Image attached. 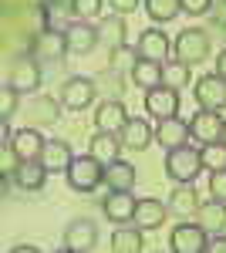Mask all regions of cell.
Wrapping results in <instances>:
<instances>
[{
  "label": "cell",
  "instance_id": "cell-1",
  "mask_svg": "<svg viewBox=\"0 0 226 253\" xmlns=\"http://www.w3.org/2000/svg\"><path fill=\"white\" fill-rule=\"evenodd\" d=\"M203 172V156L192 145H176L166 152V175L172 182H192L196 175Z\"/></svg>",
  "mask_w": 226,
  "mask_h": 253
},
{
  "label": "cell",
  "instance_id": "cell-2",
  "mask_svg": "<svg viewBox=\"0 0 226 253\" xmlns=\"http://www.w3.org/2000/svg\"><path fill=\"white\" fill-rule=\"evenodd\" d=\"M64 175H68V186L75 193H94V186L105 182V162H98L91 152L88 156H75V162L68 166Z\"/></svg>",
  "mask_w": 226,
  "mask_h": 253
},
{
  "label": "cell",
  "instance_id": "cell-3",
  "mask_svg": "<svg viewBox=\"0 0 226 253\" xmlns=\"http://www.w3.org/2000/svg\"><path fill=\"white\" fill-rule=\"evenodd\" d=\"M209 58V34L203 27H186L176 34V61L182 64H203Z\"/></svg>",
  "mask_w": 226,
  "mask_h": 253
},
{
  "label": "cell",
  "instance_id": "cell-4",
  "mask_svg": "<svg viewBox=\"0 0 226 253\" xmlns=\"http://www.w3.org/2000/svg\"><path fill=\"white\" fill-rule=\"evenodd\" d=\"M94 95H98V84H94L91 78H85V75H71V78L61 84L57 101H61L68 112H85V108L94 101Z\"/></svg>",
  "mask_w": 226,
  "mask_h": 253
},
{
  "label": "cell",
  "instance_id": "cell-5",
  "mask_svg": "<svg viewBox=\"0 0 226 253\" xmlns=\"http://www.w3.org/2000/svg\"><path fill=\"white\" fill-rule=\"evenodd\" d=\"M145 112H149L155 122H162V118H172L179 115V88H172V84H155L145 91Z\"/></svg>",
  "mask_w": 226,
  "mask_h": 253
},
{
  "label": "cell",
  "instance_id": "cell-6",
  "mask_svg": "<svg viewBox=\"0 0 226 253\" xmlns=\"http://www.w3.org/2000/svg\"><path fill=\"white\" fill-rule=\"evenodd\" d=\"M192 95H196V105L199 108L220 112L226 105V78H220L216 71L213 75H203V78L192 81Z\"/></svg>",
  "mask_w": 226,
  "mask_h": 253
},
{
  "label": "cell",
  "instance_id": "cell-7",
  "mask_svg": "<svg viewBox=\"0 0 226 253\" xmlns=\"http://www.w3.org/2000/svg\"><path fill=\"white\" fill-rule=\"evenodd\" d=\"M223 128H226V122L220 118V112H209V108H199L189 118V138H196L199 145L223 142Z\"/></svg>",
  "mask_w": 226,
  "mask_h": 253
},
{
  "label": "cell",
  "instance_id": "cell-8",
  "mask_svg": "<svg viewBox=\"0 0 226 253\" xmlns=\"http://www.w3.org/2000/svg\"><path fill=\"white\" fill-rule=\"evenodd\" d=\"M209 233L199 223H179L169 233V250L172 253H206Z\"/></svg>",
  "mask_w": 226,
  "mask_h": 253
},
{
  "label": "cell",
  "instance_id": "cell-9",
  "mask_svg": "<svg viewBox=\"0 0 226 253\" xmlns=\"http://www.w3.org/2000/svg\"><path fill=\"white\" fill-rule=\"evenodd\" d=\"M94 243H98V226H94L91 219H75V223H68V230H64V253H88L94 250Z\"/></svg>",
  "mask_w": 226,
  "mask_h": 253
},
{
  "label": "cell",
  "instance_id": "cell-10",
  "mask_svg": "<svg viewBox=\"0 0 226 253\" xmlns=\"http://www.w3.org/2000/svg\"><path fill=\"white\" fill-rule=\"evenodd\" d=\"M135 206H138V199L132 196V189H112L101 203V213L118 226V223H132L135 219Z\"/></svg>",
  "mask_w": 226,
  "mask_h": 253
},
{
  "label": "cell",
  "instance_id": "cell-11",
  "mask_svg": "<svg viewBox=\"0 0 226 253\" xmlns=\"http://www.w3.org/2000/svg\"><path fill=\"white\" fill-rule=\"evenodd\" d=\"M10 84L17 88L20 95H31V91H38L41 88V64L38 58H31V54H24V58L14 61V68H10Z\"/></svg>",
  "mask_w": 226,
  "mask_h": 253
},
{
  "label": "cell",
  "instance_id": "cell-12",
  "mask_svg": "<svg viewBox=\"0 0 226 253\" xmlns=\"http://www.w3.org/2000/svg\"><path fill=\"white\" fill-rule=\"evenodd\" d=\"M125 122H129V112H125V105H122L118 98H108V101H101V105L94 108V128H98V132L122 135Z\"/></svg>",
  "mask_w": 226,
  "mask_h": 253
},
{
  "label": "cell",
  "instance_id": "cell-13",
  "mask_svg": "<svg viewBox=\"0 0 226 253\" xmlns=\"http://www.w3.org/2000/svg\"><path fill=\"white\" fill-rule=\"evenodd\" d=\"M34 54L41 61H57L68 54V34L64 31H57V27H44L38 31V38H34Z\"/></svg>",
  "mask_w": 226,
  "mask_h": 253
},
{
  "label": "cell",
  "instance_id": "cell-14",
  "mask_svg": "<svg viewBox=\"0 0 226 253\" xmlns=\"http://www.w3.org/2000/svg\"><path fill=\"white\" fill-rule=\"evenodd\" d=\"M135 51H138V58H149V61H166L172 51V41L166 31H159V27H145L142 31V38L135 44Z\"/></svg>",
  "mask_w": 226,
  "mask_h": 253
},
{
  "label": "cell",
  "instance_id": "cell-15",
  "mask_svg": "<svg viewBox=\"0 0 226 253\" xmlns=\"http://www.w3.org/2000/svg\"><path fill=\"white\" fill-rule=\"evenodd\" d=\"M68 51L71 54H91L94 44H98V27L94 24H88V20H75V24H68Z\"/></svg>",
  "mask_w": 226,
  "mask_h": 253
},
{
  "label": "cell",
  "instance_id": "cell-16",
  "mask_svg": "<svg viewBox=\"0 0 226 253\" xmlns=\"http://www.w3.org/2000/svg\"><path fill=\"white\" fill-rule=\"evenodd\" d=\"M47 166L41 162V159H27V162H20L17 172H14V186L17 189H27V193H38L44 189V182H47Z\"/></svg>",
  "mask_w": 226,
  "mask_h": 253
},
{
  "label": "cell",
  "instance_id": "cell-17",
  "mask_svg": "<svg viewBox=\"0 0 226 253\" xmlns=\"http://www.w3.org/2000/svg\"><path fill=\"white\" fill-rule=\"evenodd\" d=\"M41 162L47 166V172H68V166L75 162V149L64 138H47L44 152H41Z\"/></svg>",
  "mask_w": 226,
  "mask_h": 253
},
{
  "label": "cell",
  "instance_id": "cell-18",
  "mask_svg": "<svg viewBox=\"0 0 226 253\" xmlns=\"http://www.w3.org/2000/svg\"><path fill=\"white\" fill-rule=\"evenodd\" d=\"M149 142H155V128L149 125V118H129L122 128V145L132 152H142L149 149Z\"/></svg>",
  "mask_w": 226,
  "mask_h": 253
},
{
  "label": "cell",
  "instance_id": "cell-19",
  "mask_svg": "<svg viewBox=\"0 0 226 253\" xmlns=\"http://www.w3.org/2000/svg\"><path fill=\"white\" fill-rule=\"evenodd\" d=\"M189 138V122H182L179 115L172 118H162L159 125H155V142L169 152V149H176V145H186Z\"/></svg>",
  "mask_w": 226,
  "mask_h": 253
},
{
  "label": "cell",
  "instance_id": "cell-20",
  "mask_svg": "<svg viewBox=\"0 0 226 253\" xmlns=\"http://www.w3.org/2000/svg\"><path fill=\"white\" fill-rule=\"evenodd\" d=\"M196 223L206 230L209 236H216V233H226V203L223 199H209V203H203L199 210H196Z\"/></svg>",
  "mask_w": 226,
  "mask_h": 253
},
{
  "label": "cell",
  "instance_id": "cell-21",
  "mask_svg": "<svg viewBox=\"0 0 226 253\" xmlns=\"http://www.w3.org/2000/svg\"><path fill=\"white\" fill-rule=\"evenodd\" d=\"M10 142H14V149H17L20 162H27V159H41V152H44V142H47V138L41 135L34 125H27V128H17Z\"/></svg>",
  "mask_w": 226,
  "mask_h": 253
},
{
  "label": "cell",
  "instance_id": "cell-22",
  "mask_svg": "<svg viewBox=\"0 0 226 253\" xmlns=\"http://www.w3.org/2000/svg\"><path fill=\"white\" fill-rule=\"evenodd\" d=\"M142 226L138 223H118L115 226V233H112V250L115 253H142Z\"/></svg>",
  "mask_w": 226,
  "mask_h": 253
},
{
  "label": "cell",
  "instance_id": "cell-23",
  "mask_svg": "<svg viewBox=\"0 0 226 253\" xmlns=\"http://www.w3.org/2000/svg\"><path fill=\"white\" fill-rule=\"evenodd\" d=\"M166 216H169V206L166 203H159V199H138L132 223H138L142 230H159L166 223Z\"/></svg>",
  "mask_w": 226,
  "mask_h": 253
},
{
  "label": "cell",
  "instance_id": "cell-24",
  "mask_svg": "<svg viewBox=\"0 0 226 253\" xmlns=\"http://www.w3.org/2000/svg\"><path fill=\"white\" fill-rule=\"evenodd\" d=\"M125 34H129V27H125V17L122 14H112V17L98 20V44H105L108 51L125 47Z\"/></svg>",
  "mask_w": 226,
  "mask_h": 253
},
{
  "label": "cell",
  "instance_id": "cell-25",
  "mask_svg": "<svg viewBox=\"0 0 226 253\" xmlns=\"http://www.w3.org/2000/svg\"><path fill=\"white\" fill-rule=\"evenodd\" d=\"M162 61H149V58H138L132 64V71H129V78H132V84H138V88H155V84H162Z\"/></svg>",
  "mask_w": 226,
  "mask_h": 253
},
{
  "label": "cell",
  "instance_id": "cell-26",
  "mask_svg": "<svg viewBox=\"0 0 226 253\" xmlns=\"http://www.w3.org/2000/svg\"><path fill=\"white\" fill-rule=\"evenodd\" d=\"M199 210V196L192 189V182H176V189L169 196V213L176 216H196Z\"/></svg>",
  "mask_w": 226,
  "mask_h": 253
},
{
  "label": "cell",
  "instance_id": "cell-27",
  "mask_svg": "<svg viewBox=\"0 0 226 253\" xmlns=\"http://www.w3.org/2000/svg\"><path fill=\"white\" fill-rule=\"evenodd\" d=\"M88 152H91L98 162L112 166V162H118V156H122V138L112 135V132H98V135H91V145H88Z\"/></svg>",
  "mask_w": 226,
  "mask_h": 253
},
{
  "label": "cell",
  "instance_id": "cell-28",
  "mask_svg": "<svg viewBox=\"0 0 226 253\" xmlns=\"http://www.w3.org/2000/svg\"><path fill=\"white\" fill-rule=\"evenodd\" d=\"M105 186L108 189H132L135 166L132 162H112V166H105Z\"/></svg>",
  "mask_w": 226,
  "mask_h": 253
},
{
  "label": "cell",
  "instance_id": "cell-29",
  "mask_svg": "<svg viewBox=\"0 0 226 253\" xmlns=\"http://www.w3.org/2000/svg\"><path fill=\"white\" fill-rule=\"evenodd\" d=\"M145 10L155 24H169L176 14H182V0H145Z\"/></svg>",
  "mask_w": 226,
  "mask_h": 253
},
{
  "label": "cell",
  "instance_id": "cell-30",
  "mask_svg": "<svg viewBox=\"0 0 226 253\" xmlns=\"http://www.w3.org/2000/svg\"><path fill=\"white\" fill-rule=\"evenodd\" d=\"M199 156H203V169H209V172L226 169V142H209L199 149Z\"/></svg>",
  "mask_w": 226,
  "mask_h": 253
},
{
  "label": "cell",
  "instance_id": "cell-31",
  "mask_svg": "<svg viewBox=\"0 0 226 253\" xmlns=\"http://www.w3.org/2000/svg\"><path fill=\"white\" fill-rule=\"evenodd\" d=\"M162 81L182 91L186 84H192V75H189V64H182V61H176V64H166V71H162Z\"/></svg>",
  "mask_w": 226,
  "mask_h": 253
},
{
  "label": "cell",
  "instance_id": "cell-32",
  "mask_svg": "<svg viewBox=\"0 0 226 253\" xmlns=\"http://www.w3.org/2000/svg\"><path fill=\"white\" fill-rule=\"evenodd\" d=\"M34 118H38L41 125H54L57 118H61V112H57V101L47 95H41L38 101H34Z\"/></svg>",
  "mask_w": 226,
  "mask_h": 253
},
{
  "label": "cell",
  "instance_id": "cell-33",
  "mask_svg": "<svg viewBox=\"0 0 226 253\" xmlns=\"http://www.w3.org/2000/svg\"><path fill=\"white\" fill-rule=\"evenodd\" d=\"M101 3L105 0H71V14L78 20H94L101 14Z\"/></svg>",
  "mask_w": 226,
  "mask_h": 253
},
{
  "label": "cell",
  "instance_id": "cell-34",
  "mask_svg": "<svg viewBox=\"0 0 226 253\" xmlns=\"http://www.w3.org/2000/svg\"><path fill=\"white\" fill-rule=\"evenodd\" d=\"M17 98H20V91L7 81V84L0 88V118H10L14 112H17Z\"/></svg>",
  "mask_w": 226,
  "mask_h": 253
},
{
  "label": "cell",
  "instance_id": "cell-35",
  "mask_svg": "<svg viewBox=\"0 0 226 253\" xmlns=\"http://www.w3.org/2000/svg\"><path fill=\"white\" fill-rule=\"evenodd\" d=\"M135 61H138V51H129V47H115V51H112V71H132Z\"/></svg>",
  "mask_w": 226,
  "mask_h": 253
},
{
  "label": "cell",
  "instance_id": "cell-36",
  "mask_svg": "<svg viewBox=\"0 0 226 253\" xmlns=\"http://www.w3.org/2000/svg\"><path fill=\"white\" fill-rule=\"evenodd\" d=\"M209 193H213V199H223L226 203V169L209 172Z\"/></svg>",
  "mask_w": 226,
  "mask_h": 253
},
{
  "label": "cell",
  "instance_id": "cell-37",
  "mask_svg": "<svg viewBox=\"0 0 226 253\" xmlns=\"http://www.w3.org/2000/svg\"><path fill=\"white\" fill-rule=\"evenodd\" d=\"M209 3L213 0H182V14H192V17H199V14H206Z\"/></svg>",
  "mask_w": 226,
  "mask_h": 253
},
{
  "label": "cell",
  "instance_id": "cell-38",
  "mask_svg": "<svg viewBox=\"0 0 226 253\" xmlns=\"http://www.w3.org/2000/svg\"><path fill=\"white\" fill-rule=\"evenodd\" d=\"M108 3H112L115 14H122V17H125V14H132V10L138 7V3H142V0H108Z\"/></svg>",
  "mask_w": 226,
  "mask_h": 253
},
{
  "label": "cell",
  "instance_id": "cell-39",
  "mask_svg": "<svg viewBox=\"0 0 226 253\" xmlns=\"http://www.w3.org/2000/svg\"><path fill=\"white\" fill-rule=\"evenodd\" d=\"M206 253H226V233H216L213 240H206Z\"/></svg>",
  "mask_w": 226,
  "mask_h": 253
},
{
  "label": "cell",
  "instance_id": "cell-40",
  "mask_svg": "<svg viewBox=\"0 0 226 253\" xmlns=\"http://www.w3.org/2000/svg\"><path fill=\"white\" fill-rule=\"evenodd\" d=\"M216 75H220V78H226V47L216 54Z\"/></svg>",
  "mask_w": 226,
  "mask_h": 253
},
{
  "label": "cell",
  "instance_id": "cell-41",
  "mask_svg": "<svg viewBox=\"0 0 226 253\" xmlns=\"http://www.w3.org/2000/svg\"><path fill=\"white\" fill-rule=\"evenodd\" d=\"M223 142H226V128H223Z\"/></svg>",
  "mask_w": 226,
  "mask_h": 253
}]
</instances>
